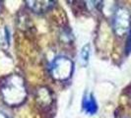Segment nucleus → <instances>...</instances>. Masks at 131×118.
<instances>
[{"instance_id": "obj_5", "label": "nucleus", "mask_w": 131, "mask_h": 118, "mask_svg": "<svg viewBox=\"0 0 131 118\" xmlns=\"http://www.w3.org/2000/svg\"><path fill=\"white\" fill-rule=\"evenodd\" d=\"M26 3L31 11L38 14L46 13L55 5L53 1H26Z\"/></svg>"}, {"instance_id": "obj_1", "label": "nucleus", "mask_w": 131, "mask_h": 118, "mask_svg": "<svg viewBox=\"0 0 131 118\" xmlns=\"http://www.w3.org/2000/svg\"><path fill=\"white\" fill-rule=\"evenodd\" d=\"M0 96L9 106L22 104L27 98V89L23 77L18 74H11L0 83Z\"/></svg>"}, {"instance_id": "obj_2", "label": "nucleus", "mask_w": 131, "mask_h": 118, "mask_svg": "<svg viewBox=\"0 0 131 118\" xmlns=\"http://www.w3.org/2000/svg\"><path fill=\"white\" fill-rule=\"evenodd\" d=\"M112 29L118 37H123L131 30V14L125 7H118L112 17Z\"/></svg>"}, {"instance_id": "obj_7", "label": "nucleus", "mask_w": 131, "mask_h": 118, "mask_svg": "<svg viewBox=\"0 0 131 118\" xmlns=\"http://www.w3.org/2000/svg\"><path fill=\"white\" fill-rule=\"evenodd\" d=\"M89 56H90V45L87 44L83 47V49L81 51V59H82L84 65L87 64V62L89 60Z\"/></svg>"}, {"instance_id": "obj_8", "label": "nucleus", "mask_w": 131, "mask_h": 118, "mask_svg": "<svg viewBox=\"0 0 131 118\" xmlns=\"http://www.w3.org/2000/svg\"><path fill=\"white\" fill-rule=\"evenodd\" d=\"M131 52V30L129 32V36L127 39V43H126V53L129 54Z\"/></svg>"}, {"instance_id": "obj_9", "label": "nucleus", "mask_w": 131, "mask_h": 118, "mask_svg": "<svg viewBox=\"0 0 131 118\" xmlns=\"http://www.w3.org/2000/svg\"><path fill=\"white\" fill-rule=\"evenodd\" d=\"M0 118H9V117L7 116L6 113H4L3 111H1V110H0Z\"/></svg>"}, {"instance_id": "obj_6", "label": "nucleus", "mask_w": 131, "mask_h": 118, "mask_svg": "<svg viewBox=\"0 0 131 118\" xmlns=\"http://www.w3.org/2000/svg\"><path fill=\"white\" fill-rule=\"evenodd\" d=\"M83 107L84 110L89 114H94L98 110V104L95 100V98L93 95H87L83 100Z\"/></svg>"}, {"instance_id": "obj_3", "label": "nucleus", "mask_w": 131, "mask_h": 118, "mask_svg": "<svg viewBox=\"0 0 131 118\" xmlns=\"http://www.w3.org/2000/svg\"><path fill=\"white\" fill-rule=\"evenodd\" d=\"M74 69L73 62L67 57L59 56L54 59L50 67V74L57 81H66L71 77Z\"/></svg>"}, {"instance_id": "obj_4", "label": "nucleus", "mask_w": 131, "mask_h": 118, "mask_svg": "<svg viewBox=\"0 0 131 118\" xmlns=\"http://www.w3.org/2000/svg\"><path fill=\"white\" fill-rule=\"evenodd\" d=\"M37 103L39 105L40 108L48 109L53 104L54 98H53L52 92H50L47 88H39L37 92Z\"/></svg>"}]
</instances>
